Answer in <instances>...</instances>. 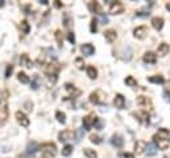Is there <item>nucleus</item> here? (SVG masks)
<instances>
[{
    "label": "nucleus",
    "instance_id": "2f4dec72",
    "mask_svg": "<svg viewBox=\"0 0 170 158\" xmlns=\"http://www.w3.org/2000/svg\"><path fill=\"white\" fill-rule=\"evenodd\" d=\"M37 149H39L37 144H36V142H31L29 145H28V148H27V153H28V154H31V153L33 154V153L37 150Z\"/></svg>",
    "mask_w": 170,
    "mask_h": 158
},
{
    "label": "nucleus",
    "instance_id": "a878e982",
    "mask_svg": "<svg viewBox=\"0 0 170 158\" xmlns=\"http://www.w3.org/2000/svg\"><path fill=\"white\" fill-rule=\"evenodd\" d=\"M146 152H148V156H154L157 153V148L156 145L150 142V144H146Z\"/></svg>",
    "mask_w": 170,
    "mask_h": 158
},
{
    "label": "nucleus",
    "instance_id": "37998d69",
    "mask_svg": "<svg viewBox=\"0 0 170 158\" xmlns=\"http://www.w3.org/2000/svg\"><path fill=\"white\" fill-rule=\"evenodd\" d=\"M101 20H102V24H108V21H109L108 16L106 15H102V13H101Z\"/></svg>",
    "mask_w": 170,
    "mask_h": 158
},
{
    "label": "nucleus",
    "instance_id": "473e14b6",
    "mask_svg": "<svg viewBox=\"0 0 170 158\" xmlns=\"http://www.w3.org/2000/svg\"><path fill=\"white\" fill-rule=\"evenodd\" d=\"M75 65L77 67V69H84V67H85L84 59L83 57H77V59L75 60Z\"/></svg>",
    "mask_w": 170,
    "mask_h": 158
},
{
    "label": "nucleus",
    "instance_id": "412c9836",
    "mask_svg": "<svg viewBox=\"0 0 170 158\" xmlns=\"http://www.w3.org/2000/svg\"><path fill=\"white\" fill-rule=\"evenodd\" d=\"M20 31H21L24 35L29 33V31H31V25H29V23H28L27 20H23V21L20 23Z\"/></svg>",
    "mask_w": 170,
    "mask_h": 158
},
{
    "label": "nucleus",
    "instance_id": "f3484780",
    "mask_svg": "<svg viewBox=\"0 0 170 158\" xmlns=\"http://www.w3.org/2000/svg\"><path fill=\"white\" fill-rule=\"evenodd\" d=\"M20 65L25 67V68H32L33 67V63H32V60L28 57V55H21V57H20Z\"/></svg>",
    "mask_w": 170,
    "mask_h": 158
},
{
    "label": "nucleus",
    "instance_id": "ddd939ff",
    "mask_svg": "<svg viewBox=\"0 0 170 158\" xmlns=\"http://www.w3.org/2000/svg\"><path fill=\"white\" fill-rule=\"evenodd\" d=\"M104 36L108 43H113V41H116V39H117V32L114 29H106L104 32Z\"/></svg>",
    "mask_w": 170,
    "mask_h": 158
},
{
    "label": "nucleus",
    "instance_id": "cd10ccee",
    "mask_svg": "<svg viewBox=\"0 0 170 158\" xmlns=\"http://www.w3.org/2000/svg\"><path fill=\"white\" fill-rule=\"evenodd\" d=\"M140 117H141V121H142L145 125H149V122H150V116H149L148 112H141Z\"/></svg>",
    "mask_w": 170,
    "mask_h": 158
},
{
    "label": "nucleus",
    "instance_id": "bb28decb",
    "mask_svg": "<svg viewBox=\"0 0 170 158\" xmlns=\"http://www.w3.org/2000/svg\"><path fill=\"white\" fill-rule=\"evenodd\" d=\"M39 87H40V77H39V75H35L31 81V88L33 89V91H36Z\"/></svg>",
    "mask_w": 170,
    "mask_h": 158
},
{
    "label": "nucleus",
    "instance_id": "6e6552de",
    "mask_svg": "<svg viewBox=\"0 0 170 158\" xmlns=\"http://www.w3.org/2000/svg\"><path fill=\"white\" fill-rule=\"evenodd\" d=\"M137 104H138L140 106L148 108L149 110H153V104H152V101L149 100L148 97H145V96H140L138 98H137Z\"/></svg>",
    "mask_w": 170,
    "mask_h": 158
},
{
    "label": "nucleus",
    "instance_id": "2eb2a0df",
    "mask_svg": "<svg viewBox=\"0 0 170 158\" xmlns=\"http://www.w3.org/2000/svg\"><path fill=\"white\" fill-rule=\"evenodd\" d=\"M81 52L84 56H92L95 53V47L92 44H84V45H81Z\"/></svg>",
    "mask_w": 170,
    "mask_h": 158
},
{
    "label": "nucleus",
    "instance_id": "aec40b11",
    "mask_svg": "<svg viewBox=\"0 0 170 158\" xmlns=\"http://www.w3.org/2000/svg\"><path fill=\"white\" fill-rule=\"evenodd\" d=\"M101 92L100 91H96L91 93V96H89V101H91L92 104H100L101 102Z\"/></svg>",
    "mask_w": 170,
    "mask_h": 158
},
{
    "label": "nucleus",
    "instance_id": "0eeeda50",
    "mask_svg": "<svg viewBox=\"0 0 170 158\" xmlns=\"http://www.w3.org/2000/svg\"><path fill=\"white\" fill-rule=\"evenodd\" d=\"M110 13L112 15H120V13H122L124 12V6H122V3H120V2H113L110 4Z\"/></svg>",
    "mask_w": 170,
    "mask_h": 158
},
{
    "label": "nucleus",
    "instance_id": "b1692460",
    "mask_svg": "<svg viewBox=\"0 0 170 158\" xmlns=\"http://www.w3.org/2000/svg\"><path fill=\"white\" fill-rule=\"evenodd\" d=\"M148 80H149V83H154V84H164V83H165V79H164L161 75L150 76V77H149Z\"/></svg>",
    "mask_w": 170,
    "mask_h": 158
},
{
    "label": "nucleus",
    "instance_id": "a18cd8bd",
    "mask_svg": "<svg viewBox=\"0 0 170 158\" xmlns=\"http://www.w3.org/2000/svg\"><path fill=\"white\" fill-rule=\"evenodd\" d=\"M97 129H101V128H102V122H101V121H99V120H97Z\"/></svg>",
    "mask_w": 170,
    "mask_h": 158
},
{
    "label": "nucleus",
    "instance_id": "20e7f679",
    "mask_svg": "<svg viewBox=\"0 0 170 158\" xmlns=\"http://www.w3.org/2000/svg\"><path fill=\"white\" fill-rule=\"evenodd\" d=\"M97 117L93 114V113H91V114H88L87 117H84L83 118V125H84V128L85 129H91L93 125H95L96 122H97Z\"/></svg>",
    "mask_w": 170,
    "mask_h": 158
},
{
    "label": "nucleus",
    "instance_id": "c9c22d12",
    "mask_svg": "<svg viewBox=\"0 0 170 158\" xmlns=\"http://www.w3.org/2000/svg\"><path fill=\"white\" fill-rule=\"evenodd\" d=\"M84 154L87 156L88 158H97V153L95 150H91V149H85L84 150Z\"/></svg>",
    "mask_w": 170,
    "mask_h": 158
},
{
    "label": "nucleus",
    "instance_id": "dca6fc26",
    "mask_svg": "<svg viewBox=\"0 0 170 158\" xmlns=\"http://www.w3.org/2000/svg\"><path fill=\"white\" fill-rule=\"evenodd\" d=\"M144 61L148 64H154L157 61V55L154 52H146V53L144 55Z\"/></svg>",
    "mask_w": 170,
    "mask_h": 158
},
{
    "label": "nucleus",
    "instance_id": "9d476101",
    "mask_svg": "<svg viewBox=\"0 0 170 158\" xmlns=\"http://www.w3.org/2000/svg\"><path fill=\"white\" fill-rule=\"evenodd\" d=\"M16 120H17V122L21 125V126H28L29 125V120H28V117L24 114L23 112H16Z\"/></svg>",
    "mask_w": 170,
    "mask_h": 158
},
{
    "label": "nucleus",
    "instance_id": "4be33fe9",
    "mask_svg": "<svg viewBox=\"0 0 170 158\" xmlns=\"http://www.w3.org/2000/svg\"><path fill=\"white\" fill-rule=\"evenodd\" d=\"M65 89H67V91L71 93V94H73V97H76V96H80V94H81V92H80L79 89H76V88H75L72 84H65Z\"/></svg>",
    "mask_w": 170,
    "mask_h": 158
},
{
    "label": "nucleus",
    "instance_id": "f8f14e48",
    "mask_svg": "<svg viewBox=\"0 0 170 158\" xmlns=\"http://www.w3.org/2000/svg\"><path fill=\"white\" fill-rule=\"evenodd\" d=\"M113 104H114V106L117 109H122L125 106V97L122 94H120V93H118V94H116L114 100H113Z\"/></svg>",
    "mask_w": 170,
    "mask_h": 158
},
{
    "label": "nucleus",
    "instance_id": "4468645a",
    "mask_svg": "<svg viewBox=\"0 0 170 158\" xmlns=\"http://www.w3.org/2000/svg\"><path fill=\"white\" fill-rule=\"evenodd\" d=\"M152 25H153L154 29L161 31V29H162V27H164V19L162 17H158V16L153 17L152 19Z\"/></svg>",
    "mask_w": 170,
    "mask_h": 158
},
{
    "label": "nucleus",
    "instance_id": "c03bdc74",
    "mask_svg": "<svg viewBox=\"0 0 170 158\" xmlns=\"http://www.w3.org/2000/svg\"><path fill=\"white\" fill-rule=\"evenodd\" d=\"M124 157L125 158H134V156L130 154V153H124Z\"/></svg>",
    "mask_w": 170,
    "mask_h": 158
},
{
    "label": "nucleus",
    "instance_id": "7ed1b4c3",
    "mask_svg": "<svg viewBox=\"0 0 170 158\" xmlns=\"http://www.w3.org/2000/svg\"><path fill=\"white\" fill-rule=\"evenodd\" d=\"M8 118V102L6 97L0 100V124H4Z\"/></svg>",
    "mask_w": 170,
    "mask_h": 158
},
{
    "label": "nucleus",
    "instance_id": "423d86ee",
    "mask_svg": "<svg viewBox=\"0 0 170 158\" xmlns=\"http://www.w3.org/2000/svg\"><path fill=\"white\" fill-rule=\"evenodd\" d=\"M148 33H149V31H148V28L146 27H137L136 29H134V32H133V35H134V37L136 39H140V40H142V39H145L148 36Z\"/></svg>",
    "mask_w": 170,
    "mask_h": 158
},
{
    "label": "nucleus",
    "instance_id": "58836bf2",
    "mask_svg": "<svg viewBox=\"0 0 170 158\" xmlns=\"http://www.w3.org/2000/svg\"><path fill=\"white\" fill-rule=\"evenodd\" d=\"M12 72H14V65H8L6 69V77H10L12 75Z\"/></svg>",
    "mask_w": 170,
    "mask_h": 158
},
{
    "label": "nucleus",
    "instance_id": "f03ea898",
    "mask_svg": "<svg viewBox=\"0 0 170 158\" xmlns=\"http://www.w3.org/2000/svg\"><path fill=\"white\" fill-rule=\"evenodd\" d=\"M40 150H41V154L43 157L41 158H52V157H55L56 156V145L55 144H43L41 146H40Z\"/></svg>",
    "mask_w": 170,
    "mask_h": 158
},
{
    "label": "nucleus",
    "instance_id": "39448f33",
    "mask_svg": "<svg viewBox=\"0 0 170 158\" xmlns=\"http://www.w3.org/2000/svg\"><path fill=\"white\" fill-rule=\"evenodd\" d=\"M59 71H60V65L56 63H51L45 67V75H48L49 77H52V76H57Z\"/></svg>",
    "mask_w": 170,
    "mask_h": 158
},
{
    "label": "nucleus",
    "instance_id": "79ce46f5",
    "mask_svg": "<svg viewBox=\"0 0 170 158\" xmlns=\"http://www.w3.org/2000/svg\"><path fill=\"white\" fill-rule=\"evenodd\" d=\"M24 106H25V109H27V110H32V106H33V104L28 101V102H25V104H24Z\"/></svg>",
    "mask_w": 170,
    "mask_h": 158
},
{
    "label": "nucleus",
    "instance_id": "c756f323",
    "mask_svg": "<svg viewBox=\"0 0 170 158\" xmlns=\"http://www.w3.org/2000/svg\"><path fill=\"white\" fill-rule=\"evenodd\" d=\"M125 84H126L128 87H137V80L133 77V76H128V77L125 79Z\"/></svg>",
    "mask_w": 170,
    "mask_h": 158
},
{
    "label": "nucleus",
    "instance_id": "9b49d317",
    "mask_svg": "<svg viewBox=\"0 0 170 158\" xmlns=\"http://www.w3.org/2000/svg\"><path fill=\"white\" fill-rule=\"evenodd\" d=\"M134 150L137 154H142V153H145V150H146V142L142 140H140V141H137V142L134 144Z\"/></svg>",
    "mask_w": 170,
    "mask_h": 158
},
{
    "label": "nucleus",
    "instance_id": "8fccbe9b",
    "mask_svg": "<svg viewBox=\"0 0 170 158\" xmlns=\"http://www.w3.org/2000/svg\"><path fill=\"white\" fill-rule=\"evenodd\" d=\"M169 136H170V132H169Z\"/></svg>",
    "mask_w": 170,
    "mask_h": 158
},
{
    "label": "nucleus",
    "instance_id": "393cba45",
    "mask_svg": "<svg viewBox=\"0 0 170 158\" xmlns=\"http://www.w3.org/2000/svg\"><path fill=\"white\" fill-rule=\"evenodd\" d=\"M87 75L89 76V79H92V80H95V79H97V69L95 67H88L87 68Z\"/></svg>",
    "mask_w": 170,
    "mask_h": 158
},
{
    "label": "nucleus",
    "instance_id": "f704fd0d",
    "mask_svg": "<svg viewBox=\"0 0 170 158\" xmlns=\"http://www.w3.org/2000/svg\"><path fill=\"white\" fill-rule=\"evenodd\" d=\"M89 138H91V142L92 144H96V145H99V144H101V137L100 136H97V134H91V137H89Z\"/></svg>",
    "mask_w": 170,
    "mask_h": 158
},
{
    "label": "nucleus",
    "instance_id": "5701e85b",
    "mask_svg": "<svg viewBox=\"0 0 170 158\" xmlns=\"http://www.w3.org/2000/svg\"><path fill=\"white\" fill-rule=\"evenodd\" d=\"M89 10H91L92 12H95V13H100L101 15V7H100V4L97 2H91V3H89Z\"/></svg>",
    "mask_w": 170,
    "mask_h": 158
},
{
    "label": "nucleus",
    "instance_id": "c85d7f7f",
    "mask_svg": "<svg viewBox=\"0 0 170 158\" xmlns=\"http://www.w3.org/2000/svg\"><path fill=\"white\" fill-rule=\"evenodd\" d=\"M17 79H19L20 83H23V84H28V83H29V77H28L27 73H24V72H19Z\"/></svg>",
    "mask_w": 170,
    "mask_h": 158
},
{
    "label": "nucleus",
    "instance_id": "4c0bfd02",
    "mask_svg": "<svg viewBox=\"0 0 170 158\" xmlns=\"http://www.w3.org/2000/svg\"><path fill=\"white\" fill-rule=\"evenodd\" d=\"M91 32L92 33H96L97 32V20L96 19H92V21H91Z\"/></svg>",
    "mask_w": 170,
    "mask_h": 158
},
{
    "label": "nucleus",
    "instance_id": "72a5a7b5",
    "mask_svg": "<svg viewBox=\"0 0 170 158\" xmlns=\"http://www.w3.org/2000/svg\"><path fill=\"white\" fill-rule=\"evenodd\" d=\"M72 150H73V148H72L71 145H67V146H64V149H63V156L64 157H69L72 154Z\"/></svg>",
    "mask_w": 170,
    "mask_h": 158
},
{
    "label": "nucleus",
    "instance_id": "f257e3e1",
    "mask_svg": "<svg viewBox=\"0 0 170 158\" xmlns=\"http://www.w3.org/2000/svg\"><path fill=\"white\" fill-rule=\"evenodd\" d=\"M153 141H154V145H157L161 150H166V149H169V146H170L169 130L168 129H160V130L153 136Z\"/></svg>",
    "mask_w": 170,
    "mask_h": 158
},
{
    "label": "nucleus",
    "instance_id": "1a4fd4ad",
    "mask_svg": "<svg viewBox=\"0 0 170 158\" xmlns=\"http://www.w3.org/2000/svg\"><path fill=\"white\" fill-rule=\"evenodd\" d=\"M73 138H75V132H72V130H63L59 134V140L61 142H67V141L73 140Z\"/></svg>",
    "mask_w": 170,
    "mask_h": 158
},
{
    "label": "nucleus",
    "instance_id": "a19ab883",
    "mask_svg": "<svg viewBox=\"0 0 170 158\" xmlns=\"http://www.w3.org/2000/svg\"><path fill=\"white\" fill-rule=\"evenodd\" d=\"M149 13H150V12H146V11H138V12H136L137 16H149Z\"/></svg>",
    "mask_w": 170,
    "mask_h": 158
},
{
    "label": "nucleus",
    "instance_id": "a211bd4d",
    "mask_svg": "<svg viewBox=\"0 0 170 158\" xmlns=\"http://www.w3.org/2000/svg\"><path fill=\"white\" fill-rule=\"evenodd\" d=\"M110 142H112L113 146H116V148H121V146L124 145V140H122V137H121L120 134H114V136H112Z\"/></svg>",
    "mask_w": 170,
    "mask_h": 158
},
{
    "label": "nucleus",
    "instance_id": "7c9ffc66",
    "mask_svg": "<svg viewBox=\"0 0 170 158\" xmlns=\"http://www.w3.org/2000/svg\"><path fill=\"white\" fill-rule=\"evenodd\" d=\"M55 37H56V41H57V45L61 48L63 47V32L61 31H56L55 32Z\"/></svg>",
    "mask_w": 170,
    "mask_h": 158
},
{
    "label": "nucleus",
    "instance_id": "6ab92c4d",
    "mask_svg": "<svg viewBox=\"0 0 170 158\" xmlns=\"http://www.w3.org/2000/svg\"><path fill=\"white\" fill-rule=\"evenodd\" d=\"M169 44L166 43H162V44H160L158 45V49H157V55L158 56H166L169 53Z\"/></svg>",
    "mask_w": 170,
    "mask_h": 158
},
{
    "label": "nucleus",
    "instance_id": "e433bc0d",
    "mask_svg": "<svg viewBox=\"0 0 170 158\" xmlns=\"http://www.w3.org/2000/svg\"><path fill=\"white\" fill-rule=\"evenodd\" d=\"M56 118L60 124H65V114H64L63 112H57L56 113Z\"/></svg>",
    "mask_w": 170,
    "mask_h": 158
},
{
    "label": "nucleus",
    "instance_id": "de8ad7c7",
    "mask_svg": "<svg viewBox=\"0 0 170 158\" xmlns=\"http://www.w3.org/2000/svg\"><path fill=\"white\" fill-rule=\"evenodd\" d=\"M4 6V2H3V0H0V7H3Z\"/></svg>",
    "mask_w": 170,
    "mask_h": 158
},
{
    "label": "nucleus",
    "instance_id": "ea45409f",
    "mask_svg": "<svg viewBox=\"0 0 170 158\" xmlns=\"http://www.w3.org/2000/svg\"><path fill=\"white\" fill-rule=\"evenodd\" d=\"M68 40H69L72 44H75L76 39H75V33H73V32H69V33H68Z\"/></svg>",
    "mask_w": 170,
    "mask_h": 158
},
{
    "label": "nucleus",
    "instance_id": "49530a36",
    "mask_svg": "<svg viewBox=\"0 0 170 158\" xmlns=\"http://www.w3.org/2000/svg\"><path fill=\"white\" fill-rule=\"evenodd\" d=\"M166 8H168V10H169V11H170V2H169V3H168V4H166Z\"/></svg>",
    "mask_w": 170,
    "mask_h": 158
},
{
    "label": "nucleus",
    "instance_id": "09e8293b",
    "mask_svg": "<svg viewBox=\"0 0 170 158\" xmlns=\"http://www.w3.org/2000/svg\"><path fill=\"white\" fill-rule=\"evenodd\" d=\"M168 91H169V92H170V87H169V88H168Z\"/></svg>",
    "mask_w": 170,
    "mask_h": 158
}]
</instances>
